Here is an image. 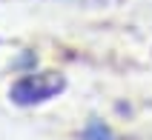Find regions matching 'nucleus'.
I'll return each mask as SVG.
<instances>
[{
  "mask_svg": "<svg viewBox=\"0 0 152 140\" xmlns=\"http://www.w3.org/2000/svg\"><path fill=\"white\" fill-rule=\"evenodd\" d=\"M60 89H63V77L55 72L26 74L12 86V100L20 106H32V103H43V100L55 97Z\"/></svg>",
  "mask_w": 152,
  "mask_h": 140,
  "instance_id": "obj_1",
  "label": "nucleus"
},
{
  "mask_svg": "<svg viewBox=\"0 0 152 140\" xmlns=\"http://www.w3.org/2000/svg\"><path fill=\"white\" fill-rule=\"evenodd\" d=\"M83 140H112L109 126H103L101 120H89L83 129Z\"/></svg>",
  "mask_w": 152,
  "mask_h": 140,
  "instance_id": "obj_2",
  "label": "nucleus"
}]
</instances>
